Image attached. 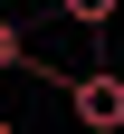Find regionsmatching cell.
<instances>
[{
  "instance_id": "obj_1",
  "label": "cell",
  "mask_w": 124,
  "mask_h": 134,
  "mask_svg": "<svg viewBox=\"0 0 124 134\" xmlns=\"http://www.w3.org/2000/svg\"><path fill=\"white\" fill-rule=\"evenodd\" d=\"M57 96L86 134H124V77L115 67H76V77H57Z\"/></svg>"
},
{
  "instance_id": "obj_2",
  "label": "cell",
  "mask_w": 124,
  "mask_h": 134,
  "mask_svg": "<svg viewBox=\"0 0 124 134\" xmlns=\"http://www.w3.org/2000/svg\"><path fill=\"white\" fill-rule=\"evenodd\" d=\"M0 77H48V86H57L67 67H48L38 48H29V29H19V19H0Z\"/></svg>"
},
{
  "instance_id": "obj_3",
  "label": "cell",
  "mask_w": 124,
  "mask_h": 134,
  "mask_svg": "<svg viewBox=\"0 0 124 134\" xmlns=\"http://www.w3.org/2000/svg\"><path fill=\"white\" fill-rule=\"evenodd\" d=\"M0 134H19V125H10V115H0Z\"/></svg>"
}]
</instances>
